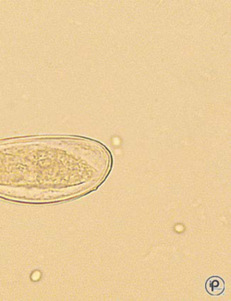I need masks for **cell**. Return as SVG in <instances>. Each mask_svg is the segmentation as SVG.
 Wrapping results in <instances>:
<instances>
[{
  "mask_svg": "<svg viewBox=\"0 0 231 301\" xmlns=\"http://www.w3.org/2000/svg\"><path fill=\"white\" fill-rule=\"evenodd\" d=\"M205 289L212 296H219L224 292V280L219 276H212L206 281Z\"/></svg>",
  "mask_w": 231,
  "mask_h": 301,
  "instance_id": "cell-1",
  "label": "cell"
}]
</instances>
